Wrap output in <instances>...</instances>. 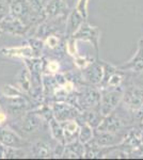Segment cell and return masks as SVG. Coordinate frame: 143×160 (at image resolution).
<instances>
[{
	"instance_id": "38",
	"label": "cell",
	"mask_w": 143,
	"mask_h": 160,
	"mask_svg": "<svg viewBox=\"0 0 143 160\" xmlns=\"http://www.w3.org/2000/svg\"><path fill=\"white\" fill-rule=\"evenodd\" d=\"M8 1H9V2H10V1H12V0H8Z\"/></svg>"
},
{
	"instance_id": "13",
	"label": "cell",
	"mask_w": 143,
	"mask_h": 160,
	"mask_svg": "<svg viewBox=\"0 0 143 160\" xmlns=\"http://www.w3.org/2000/svg\"><path fill=\"white\" fill-rule=\"evenodd\" d=\"M122 128H123V121L113 111L110 114L103 118V120H101L100 124L98 125V127L96 128V130L118 133Z\"/></svg>"
},
{
	"instance_id": "6",
	"label": "cell",
	"mask_w": 143,
	"mask_h": 160,
	"mask_svg": "<svg viewBox=\"0 0 143 160\" xmlns=\"http://www.w3.org/2000/svg\"><path fill=\"white\" fill-rule=\"evenodd\" d=\"M82 81L91 86H98L101 83L104 78V66L103 62L97 60L93 61L89 66L81 69Z\"/></svg>"
},
{
	"instance_id": "1",
	"label": "cell",
	"mask_w": 143,
	"mask_h": 160,
	"mask_svg": "<svg viewBox=\"0 0 143 160\" xmlns=\"http://www.w3.org/2000/svg\"><path fill=\"white\" fill-rule=\"evenodd\" d=\"M124 90L121 88H103L100 90V112L103 117L110 114L122 102Z\"/></svg>"
},
{
	"instance_id": "17",
	"label": "cell",
	"mask_w": 143,
	"mask_h": 160,
	"mask_svg": "<svg viewBox=\"0 0 143 160\" xmlns=\"http://www.w3.org/2000/svg\"><path fill=\"white\" fill-rule=\"evenodd\" d=\"M61 125H62V128H63L65 144L74 142L76 139H78L80 125L78 124L76 120H69V121H65V122H61Z\"/></svg>"
},
{
	"instance_id": "12",
	"label": "cell",
	"mask_w": 143,
	"mask_h": 160,
	"mask_svg": "<svg viewBox=\"0 0 143 160\" xmlns=\"http://www.w3.org/2000/svg\"><path fill=\"white\" fill-rule=\"evenodd\" d=\"M0 28L3 32L11 33L14 35H24L26 31L29 29L22 20L14 18L11 15L7 16L6 18L0 22Z\"/></svg>"
},
{
	"instance_id": "23",
	"label": "cell",
	"mask_w": 143,
	"mask_h": 160,
	"mask_svg": "<svg viewBox=\"0 0 143 160\" xmlns=\"http://www.w3.org/2000/svg\"><path fill=\"white\" fill-rule=\"evenodd\" d=\"M48 1L49 0H27L28 4H29L33 14L38 15V16H43V17H45L44 10H45V7L47 6Z\"/></svg>"
},
{
	"instance_id": "36",
	"label": "cell",
	"mask_w": 143,
	"mask_h": 160,
	"mask_svg": "<svg viewBox=\"0 0 143 160\" xmlns=\"http://www.w3.org/2000/svg\"><path fill=\"white\" fill-rule=\"evenodd\" d=\"M141 138H142V143H143V129H142V135H141Z\"/></svg>"
},
{
	"instance_id": "33",
	"label": "cell",
	"mask_w": 143,
	"mask_h": 160,
	"mask_svg": "<svg viewBox=\"0 0 143 160\" xmlns=\"http://www.w3.org/2000/svg\"><path fill=\"white\" fill-rule=\"evenodd\" d=\"M6 120H7V114L1 109H0V125L6 122Z\"/></svg>"
},
{
	"instance_id": "34",
	"label": "cell",
	"mask_w": 143,
	"mask_h": 160,
	"mask_svg": "<svg viewBox=\"0 0 143 160\" xmlns=\"http://www.w3.org/2000/svg\"><path fill=\"white\" fill-rule=\"evenodd\" d=\"M4 155V148L3 145H0V158H3Z\"/></svg>"
},
{
	"instance_id": "31",
	"label": "cell",
	"mask_w": 143,
	"mask_h": 160,
	"mask_svg": "<svg viewBox=\"0 0 143 160\" xmlns=\"http://www.w3.org/2000/svg\"><path fill=\"white\" fill-rule=\"evenodd\" d=\"M8 0H0V22L10 14V6Z\"/></svg>"
},
{
	"instance_id": "26",
	"label": "cell",
	"mask_w": 143,
	"mask_h": 160,
	"mask_svg": "<svg viewBox=\"0 0 143 160\" xmlns=\"http://www.w3.org/2000/svg\"><path fill=\"white\" fill-rule=\"evenodd\" d=\"M77 40L74 38L73 37H69L67 38L66 41V45H65V48H66V52L69 53V56L72 57H76L78 56V51H77Z\"/></svg>"
},
{
	"instance_id": "8",
	"label": "cell",
	"mask_w": 143,
	"mask_h": 160,
	"mask_svg": "<svg viewBox=\"0 0 143 160\" xmlns=\"http://www.w3.org/2000/svg\"><path fill=\"white\" fill-rule=\"evenodd\" d=\"M0 145L8 148H23L26 145H31L27 141H25L16 131L10 127H1L0 126Z\"/></svg>"
},
{
	"instance_id": "28",
	"label": "cell",
	"mask_w": 143,
	"mask_h": 160,
	"mask_svg": "<svg viewBox=\"0 0 143 160\" xmlns=\"http://www.w3.org/2000/svg\"><path fill=\"white\" fill-rule=\"evenodd\" d=\"M29 44H30L31 48L33 49V51H34L35 55H38V53L42 52L43 47H44V45H45L44 42H42V41H41L40 38H32V40L30 38Z\"/></svg>"
},
{
	"instance_id": "9",
	"label": "cell",
	"mask_w": 143,
	"mask_h": 160,
	"mask_svg": "<svg viewBox=\"0 0 143 160\" xmlns=\"http://www.w3.org/2000/svg\"><path fill=\"white\" fill-rule=\"evenodd\" d=\"M124 137L119 136L118 133L94 129V136L90 142L98 148H111V146L120 145Z\"/></svg>"
},
{
	"instance_id": "3",
	"label": "cell",
	"mask_w": 143,
	"mask_h": 160,
	"mask_svg": "<svg viewBox=\"0 0 143 160\" xmlns=\"http://www.w3.org/2000/svg\"><path fill=\"white\" fill-rule=\"evenodd\" d=\"M122 104L128 111L136 113L143 107V87L130 86L124 91Z\"/></svg>"
},
{
	"instance_id": "37",
	"label": "cell",
	"mask_w": 143,
	"mask_h": 160,
	"mask_svg": "<svg viewBox=\"0 0 143 160\" xmlns=\"http://www.w3.org/2000/svg\"><path fill=\"white\" fill-rule=\"evenodd\" d=\"M2 32H3V31H2V30H1V28H0V35H1V33H2Z\"/></svg>"
},
{
	"instance_id": "20",
	"label": "cell",
	"mask_w": 143,
	"mask_h": 160,
	"mask_svg": "<svg viewBox=\"0 0 143 160\" xmlns=\"http://www.w3.org/2000/svg\"><path fill=\"white\" fill-rule=\"evenodd\" d=\"M17 83L19 89L26 94H30L32 90V82H31V75L27 66L20 69V72L17 75Z\"/></svg>"
},
{
	"instance_id": "21",
	"label": "cell",
	"mask_w": 143,
	"mask_h": 160,
	"mask_svg": "<svg viewBox=\"0 0 143 160\" xmlns=\"http://www.w3.org/2000/svg\"><path fill=\"white\" fill-rule=\"evenodd\" d=\"M48 126L54 140H57L59 143L65 145V138H64V132H63V128H62L61 122L57 121L53 115L51 118H48Z\"/></svg>"
},
{
	"instance_id": "14",
	"label": "cell",
	"mask_w": 143,
	"mask_h": 160,
	"mask_svg": "<svg viewBox=\"0 0 143 160\" xmlns=\"http://www.w3.org/2000/svg\"><path fill=\"white\" fill-rule=\"evenodd\" d=\"M66 10L67 6L64 0H49L44 10V14L46 18H54L64 15Z\"/></svg>"
},
{
	"instance_id": "7",
	"label": "cell",
	"mask_w": 143,
	"mask_h": 160,
	"mask_svg": "<svg viewBox=\"0 0 143 160\" xmlns=\"http://www.w3.org/2000/svg\"><path fill=\"white\" fill-rule=\"evenodd\" d=\"M116 68L122 72H132L135 74L143 73V38L138 42V49L132 58L122 65H118Z\"/></svg>"
},
{
	"instance_id": "18",
	"label": "cell",
	"mask_w": 143,
	"mask_h": 160,
	"mask_svg": "<svg viewBox=\"0 0 143 160\" xmlns=\"http://www.w3.org/2000/svg\"><path fill=\"white\" fill-rule=\"evenodd\" d=\"M31 155L36 158H50L54 155V151L48 143L44 141H38L31 144Z\"/></svg>"
},
{
	"instance_id": "27",
	"label": "cell",
	"mask_w": 143,
	"mask_h": 160,
	"mask_svg": "<svg viewBox=\"0 0 143 160\" xmlns=\"http://www.w3.org/2000/svg\"><path fill=\"white\" fill-rule=\"evenodd\" d=\"M93 62L92 59H88L87 57H81V56H76L74 58V63L79 69H84L87 66H89L91 63Z\"/></svg>"
},
{
	"instance_id": "29",
	"label": "cell",
	"mask_w": 143,
	"mask_h": 160,
	"mask_svg": "<svg viewBox=\"0 0 143 160\" xmlns=\"http://www.w3.org/2000/svg\"><path fill=\"white\" fill-rule=\"evenodd\" d=\"M88 2H89V0H78L76 8H75L82 15L84 19L88 18Z\"/></svg>"
},
{
	"instance_id": "39",
	"label": "cell",
	"mask_w": 143,
	"mask_h": 160,
	"mask_svg": "<svg viewBox=\"0 0 143 160\" xmlns=\"http://www.w3.org/2000/svg\"><path fill=\"white\" fill-rule=\"evenodd\" d=\"M0 109H1V108H0Z\"/></svg>"
},
{
	"instance_id": "32",
	"label": "cell",
	"mask_w": 143,
	"mask_h": 160,
	"mask_svg": "<svg viewBox=\"0 0 143 160\" xmlns=\"http://www.w3.org/2000/svg\"><path fill=\"white\" fill-rule=\"evenodd\" d=\"M47 69L49 71V73L51 74H57L59 73L60 69V64L58 61H48L47 62Z\"/></svg>"
},
{
	"instance_id": "16",
	"label": "cell",
	"mask_w": 143,
	"mask_h": 160,
	"mask_svg": "<svg viewBox=\"0 0 143 160\" xmlns=\"http://www.w3.org/2000/svg\"><path fill=\"white\" fill-rule=\"evenodd\" d=\"M85 145L80 143L79 141H74L71 143H66L64 145L62 156L65 158H84Z\"/></svg>"
},
{
	"instance_id": "2",
	"label": "cell",
	"mask_w": 143,
	"mask_h": 160,
	"mask_svg": "<svg viewBox=\"0 0 143 160\" xmlns=\"http://www.w3.org/2000/svg\"><path fill=\"white\" fill-rule=\"evenodd\" d=\"M77 94V107L81 111L93 110L100 108V91L91 84L80 87L76 90Z\"/></svg>"
},
{
	"instance_id": "5",
	"label": "cell",
	"mask_w": 143,
	"mask_h": 160,
	"mask_svg": "<svg viewBox=\"0 0 143 160\" xmlns=\"http://www.w3.org/2000/svg\"><path fill=\"white\" fill-rule=\"evenodd\" d=\"M74 38H76L77 41H87L90 42L94 46L96 52L98 55V43H100V31L98 29V27L95 26H91L89 22H87L84 20L82 22V25L79 27L76 32L72 35Z\"/></svg>"
},
{
	"instance_id": "10",
	"label": "cell",
	"mask_w": 143,
	"mask_h": 160,
	"mask_svg": "<svg viewBox=\"0 0 143 160\" xmlns=\"http://www.w3.org/2000/svg\"><path fill=\"white\" fill-rule=\"evenodd\" d=\"M43 118L38 111L26 112L22 117L20 121V128L25 133H33L42 128Z\"/></svg>"
},
{
	"instance_id": "35",
	"label": "cell",
	"mask_w": 143,
	"mask_h": 160,
	"mask_svg": "<svg viewBox=\"0 0 143 160\" xmlns=\"http://www.w3.org/2000/svg\"><path fill=\"white\" fill-rule=\"evenodd\" d=\"M140 124H141V129H143V118H142V120L140 121Z\"/></svg>"
},
{
	"instance_id": "19",
	"label": "cell",
	"mask_w": 143,
	"mask_h": 160,
	"mask_svg": "<svg viewBox=\"0 0 143 160\" xmlns=\"http://www.w3.org/2000/svg\"><path fill=\"white\" fill-rule=\"evenodd\" d=\"M0 52H2L3 55L9 56V57H19L23 59L27 58H32L34 55V51L31 48L30 45L26 46H19V47H11V48H6V49H2Z\"/></svg>"
},
{
	"instance_id": "11",
	"label": "cell",
	"mask_w": 143,
	"mask_h": 160,
	"mask_svg": "<svg viewBox=\"0 0 143 160\" xmlns=\"http://www.w3.org/2000/svg\"><path fill=\"white\" fill-rule=\"evenodd\" d=\"M10 15L14 18H17L24 22V19H27L31 16L32 19V11H31L27 0H12L9 2Z\"/></svg>"
},
{
	"instance_id": "15",
	"label": "cell",
	"mask_w": 143,
	"mask_h": 160,
	"mask_svg": "<svg viewBox=\"0 0 143 160\" xmlns=\"http://www.w3.org/2000/svg\"><path fill=\"white\" fill-rule=\"evenodd\" d=\"M84 18L82 17V15L77 11L76 9H74L69 13V17L66 19V25H65V34L67 37H72L76 31L79 29V27L82 25V22H84Z\"/></svg>"
},
{
	"instance_id": "25",
	"label": "cell",
	"mask_w": 143,
	"mask_h": 160,
	"mask_svg": "<svg viewBox=\"0 0 143 160\" xmlns=\"http://www.w3.org/2000/svg\"><path fill=\"white\" fill-rule=\"evenodd\" d=\"M2 94L4 97H17L25 95V93L19 88H14L8 84V86H3L2 88Z\"/></svg>"
},
{
	"instance_id": "22",
	"label": "cell",
	"mask_w": 143,
	"mask_h": 160,
	"mask_svg": "<svg viewBox=\"0 0 143 160\" xmlns=\"http://www.w3.org/2000/svg\"><path fill=\"white\" fill-rule=\"evenodd\" d=\"M94 136V129L90 125L85 123L80 124V129L78 133V141L82 144H87L93 139Z\"/></svg>"
},
{
	"instance_id": "4",
	"label": "cell",
	"mask_w": 143,
	"mask_h": 160,
	"mask_svg": "<svg viewBox=\"0 0 143 160\" xmlns=\"http://www.w3.org/2000/svg\"><path fill=\"white\" fill-rule=\"evenodd\" d=\"M51 111H53L54 118L59 122L76 120L81 112V110L78 109L76 106L69 104L67 102H54L51 105Z\"/></svg>"
},
{
	"instance_id": "30",
	"label": "cell",
	"mask_w": 143,
	"mask_h": 160,
	"mask_svg": "<svg viewBox=\"0 0 143 160\" xmlns=\"http://www.w3.org/2000/svg\"><path fill=\"white\" fill-rule=\"evenodd\" d=\"M44 44H45L47 47L50 48V49H54V48L58 47L59 44H60L59 38L54 34H50V35H48L45 41H44Z\"/></svg>"
},
{
	"instance_id": "24",
	"label": "cell",
	"mask_w": 143,
	"mask_h": 160,
	"mask_svg": "<svg viewBox=\"0 0 143 160\" xmlns=\"http://www.w3.org/2000/svg\"><path fill=\"white\" fill-rule=\"evenodd\" d=\"M123 81H124V76L122 74V71L118 69V71L114 72L110 76V78L108 79L105 88H121V84Z\"/></svg>"
}]
</instances>
